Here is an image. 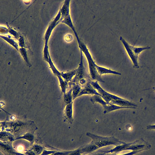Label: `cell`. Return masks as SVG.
<instances>
[{"label":"cell","mask_w":155,"mask_h":155,"mask_svg":"<svg viewBox=\"0 0 155 155\" xmlns=\"http://www.w3.org/2000/svg\"><path fill=\"white\" fill-rule=\"evenodd\" d=\"M7 26L8 30V32L11 35H12L15 38L18 40L19 38L20 35L15 30L12 28H11L7 24H6Z\"/></svg>","instance_id":"24"},{"label":"cell","mask_w":155,"mask_h":155,"mask_svg":"<svg viewBox=\"0 0 155 155\" xmlns=\"http://www.w3.org/2000/svg\"><path fill=\"white\" fill-rule=\"evenodd\" d=\"M110 103L119 106L128 107L130 109H136L137 105L135 103L125 99L123 100H112Z\"/></svg>","instance_id":"8"},{"label":"cell","mask_w":155,"mask_h":155,"mask_svg":"<svg viewBox=\"0 0 155 155\" xmlns=\"http://www.w3.org/2000/svg\"><path fill=\"white\" fill-rule=\"evenodd\" d=\"M120 40L123 45L128 56L131 60L133 64V67L135 68H139L138 62V57L135 54L132 48V45L129 44L125 40L122 36H120Z\"/></svg>","instance_id":"6"},{"label":"cell","mask_w":155,"mask_h":155,"mask_svg":"<svg viewBox=\"0 0 155 155\" xmlns=\"http://www.w3.org/2000/svg\"><path fill=\"white\" fill-rule=\"evenodd\" d=\"M19 51L23 59L27 64V65L29 67H31V65L29 62L28 59L27 51L26 48H19Z\"/></svg>","instance_id":"19"},{"label":"cell","mask_w":155,"mask_h":155,"mask_svg":"<svg viewBox=\"0 0 155 155\" xmlns=\"http://www.w3.org/2000/svg\"><path fill=\"white\" fill-rule=\"evenodd\" d=\"M61 22L65 24L72 30L76 39L79 38L73 24L70 15L64 18Z\"/></svg>","instance_id":"14"},{"label":"cell","mask_w":155,"mask_h":155,"mask_svg":"<svg viewBox=\"0 0 155 155\" xmlns=\"http://www.w3.org/2000/svg\"><path fill=\"white\" fill-rule=\"evenodd\" d=\"M58 78L59 81L61 91L64 94L66 93L67 82L64 81L61 76Z\"/></svg>","instance_id":"22"},{"label":"cell","mask_w":155,"mask_h":155,"mask_svg":"<svg viewBox=\"0 0 155 155\" xmlns=\"http://www.w3.org/2000/svg\"><path fill=\"white\" fill-rule=\"evenodd\" d=\"M64 116L66 120L70 123H72L73 117V102L66 105L64 110Z\"/></svg>","instance_id":"13"},{"label":"cell","mask_w":155,"mask_h":155,"mask_svg":"<svg viewBox=\"0 0 155 155\" xmlns=\"http://www.w3.org/2000/svg\"><path fill=\"white\" fill-rule=\"evenodd\" d=\"M4 35H0V37L5 40L6 41L14 47L17 50L19 51V48L18 43L14 39L12 38L11 37Z\"/></svg>","instance_id":"17"},{"label":"cell","mask_w":155,"mask_h":155,"mask_svg":"<svg viewBox=\"0 0 155 155\" xmlns=\"http://www.w3.org/2000/svg\"><path fill=\"white\" fill-rule=\"evenodd\" d=\"M81 154L80 150L79 148L71 151V152L69 153V155H81Z\"/></svg>","instance_id":"27"},{"label":"cell","mask_w":155,"mask_h":155,"mask_svg":"<svg viewBox=\"0 0 155 155\" xmlns=\"http://www.w3.org/2000/svg\"><path fill=\"white\" fill-rule=\"evenodd\" d=\"M79 47L86 56L88 64L89 75L91 79L94 81L104 82L101 76L98 73L94 61L86 45L80 39L77 40Z\"/></svg>","instance_id":"1"},{"label":"cell","mask_w":155,"mask_h":155,"mask_svg":"<svg viewBox=\"0 0 155 155\" xmlns=\"http://www.w3.org/2000/svg\"><path fill=\"white\" fill-rule=\"evenodd\" d=\"M64 39L65 41L67 42H71L73 40V36L71 34H67L65 36Z\"/></svg>","instance_id":"25"},{"label":"cell","mask_w":155,"mask_h":155,"mask_svg":"<svg viewBox=\"0 0 155 155\" xmlns=\"http://www.w3.org/2000/svg\"><path fill=\"white\" fill-rule=\"evenodd\" d=\"M96 67L98 73L100 76L106 74H113L117 75H121V74L120 72L99 66L97 64L96 65Z\"/></svg>","instance_id":"15"},{"label":"cell","mask_w":155,"mask_h":155,"mask_svg":"<svg viewBox=\"0 0 155 155\" xmlns=\"http://www.w3.org/2000/svg\"><path fill=\"white\" fill-rule=\"evenodd\" d=\"M133 142L130 143H126L121 144L120 145L116 146L113 149L110 150L104 151L106 153H117L119 152L124 150H132L133 149Z\"/></svg>","instance_id":"10"},{"label":"cell","mask_w":155,"mask_h":155,"mask_svg":"<svg viewBox=\"0 0 155 155\" xmlns=\"http://www.w3.org/2000/svg\"><path fill=\"white\" fill-rule=\"evenodd\" d=\"M138 153L137 151H133L128 153L122 154H117L116 153H106L103 151V153L100 154H97L96 155H133Z\"/></svg>","instance_id":"23"},{"label":"cell","mask_w":155,"mask_h":155,"mask_svg":"<svg viewBox=\"0 0 155 155\" xmlns=\"http://www.w3.org/2000/svg\"><path fill=\"white\" fill-rule=\"evenodd\" d=\"M90 83H88L81 88L78 97L85 94L91 95L92 96L98 95L101 96L97 91L91 85Z\"/></svg>","instance_id":"9"},{"label":"cell","mask_w":155,"mask_h":155,"mask_svg":"<svg viewBox=\"0 0 155 155\" xmlns=\"http://www.w3.org/2000/svg\"><path fill=\"white\" fill-rule=\"evenodd\" d=\"M70 0L64 1L63 5L60 9L61 17L59 20L60 22L65 17L70 15Z\"/></svg>","instance_id":"12"},{"label":"cell","mask_w":155,"mask_h":155,"mask_svg":"<svg viewBox=\"0 0 155 155\" xmlns=\"http://www.w3.org/2000/svg\"><path fill=\"white\" fill-rule=\"evenodd\" d=\"M72 90L71 88L67 92L64 94V101L67 105L72 102Z\"/></svg>","instance_id":"20"},{"label":"cell","mask_w":155,"mask_h":155,"mask_svg":"<svg viewBox=\"0 0 155 155\" xmlns=\"http://www.w3.org/2000/svg\"><path fill=\"white\" fill-rule=\"evenodd\" d=\"M150 128L151 130H155V125H151L150 126Z\"/></svg>","instance_id":"28"},{"label":"cell","mask_w":155,"mask_h":155,"mask_svg":"<svg viewBox=\"0 0 155 155\" xmlns=\"http://www.w3.org/2000/svg\"><path fill=\"white\" fill-rule=\"evenodd\" d=\"M76 72V69L66 72H61V76L66 82H70L75 76Z\"/></svg>","instance_id":"16"},{"label":"cell","mask_w":155,"mask_h":155,"mask_svg":"<svg viewBox=\"0 0 155 155\" xmlns=\"http://www.w3.org/2000/svg\"><path fill=\"white\" fill-rule=\"evenodd\" d=\"M72 85V94L73 101L78 97L82 88L81 86L78 84H74Z\"/></svg>","instance_id":"18"},{"label":"cell","mask_w":155,"mask_h":155,"mask_svg":"<svg viewBox=\"0 0 155 155\" xmlns=\"http://www.w3.org/2000/svg\"><path fill=\"white\" fill-rule=\"evenodd\" d=\"M86 135L90 137L99 148L111 145L116 146L125 143L119 140L118 139L113 137L102 136L89 132L86 133Z\"/></svg>","instance_id":"3"},{"label":"cell","mask_w":155,"mask_h":155,"mask_svg":"<svg viewBox=\"0 0 155 155\" xmlns=\"http://www.w3.org/2000/svg\"><path fill=\"white\" fill-rule=\"evenodd\" d=\"M90 84L99 94L103 100L107 103H110L112 100H123L125 99L106 91L99 85L97 81H92Z\"/></svg>","instance_id":"5"},{"label":"cell","mask_w":155,"mask_h":155,"mask_svg":"<svg viewBox=\"0 0 155 155\" xmlns=\"http://www.w3.org/2000/svg\"><path fill=\"white\" fill-rule=\"evenodd\" d=\"M18 40L19 45L20 48H23L28 49L29 48L28 44L26 41V38H25L23 36L20 35L19 38Z\"/></svg>","instance_id":"21"},{"label":"cell","mask_w":155,"mask_h":155,"mask_svg":"<svg viewBox=\"0 0 155 155\" xmlns=\"http://www.w3.org/2000/svg\"><path fill=\"white\" fill-rule=\"evenodd\" d=\"M0 34L1 35L6 34L8 32V28L3 26H0Z\"/></svg>","instance_id":"26"},{"label":"cell","mask_w":155,"mask_h":155,"mask_svg":"<svg viewBox=\"0 0 155 155\" xmlns=\"http://www.w3.org/2000/svg\"><path fill=\"white\" fill-rule=\"evenodd\" d=\"M79 148L81 154H85L92 153L99 148L93 141L90 143L83 145Z\"/></svg>","instance_id":"11"},{"label":"cell","mask_w":155,"mask_h":155,"mask_svg":"<svg viewBox=\"0 0 155 155\" xmlns=\"http://www.w3.org/2000/svg\"><path fill=\"white\" fill-rule=\"evenodd\" d=\"M61 17V14L60 10H59L56 16L50 22L46 30L44 36L45 41L44 47H47L48 46V43L52 31L54 28L59 23V20Z\"/></svg>","instance_id":"7"},{"label":"cell","mask_w":155,"mask_h":155,"mask_svg":"<svg viewBox=\"0 0 155 155\" xmlns=\"http://www.w3.org/2000/svg\"><path fill=\"white\" fill-rule=\"evenodd\" d=\"M153 89L154 91H155V87H153Z\"/></svg>","instance_id":"29"},{"label":"cell","mask_w":155,"mask_h":155,"mask_svg":"<svg viewBox=\"0 0 155 155\" xmlns=\"http://www.w3.org/2000/svg\"><path fill=\"white\" fill-rule=\"evenodd\" d=\"M80 61L79 66L76 68V72L72 81L69 82V84L71 87L74 84L80 85H85L91 82L92 80L89 74L86 72L83 63V52L80 50Z\"/></svg>","instance_id":"2"},{"label":"cell","mask_w":155,"mask_h":155,"mask_svg":"<svg viewBox=\"0 0 155 155\" xmlns=\"http://www.w3.org/2000/svg\"><path fill=\"white\" fill-rule=\"evenodd\" d=\"M90 100L93 104L95 103H98L101 104L103 108V113L104 114L117 110L129 108L128 107L119 106L110 103H107L100 96L98 95H93L90 97Z\"/></svg>","instance_id":"4"},{"label":"cell","mask_w":155,"mask_h":155,"mask_svg":"<svg viewBox=\"0 0 155 155\" xmlns=\"http://www.w3.org/2000/svg\"><path fill=\"white\" fill-rule=\"evenodd\" d=\"M81 155H85V154H81Z\"/></svg>","instance_id":"30"}]
</instances>
